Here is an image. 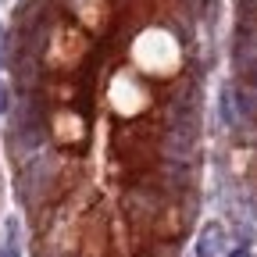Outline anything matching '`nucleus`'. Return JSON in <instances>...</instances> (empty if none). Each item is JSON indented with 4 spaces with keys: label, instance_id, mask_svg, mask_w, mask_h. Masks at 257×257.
<instances>
[{
    "label": "nucleus",
    "instance_id": "1",
    "mask_svg": "<svg viewBox=\"0 0 257 257\" xmlns=\"http://www.w3.org/2000/svg\"><path fill=\"white\" fill-rule=\"evenodd\" d=\"M211 0H22L8 157L32 257H179L197 214Z\"/></svg>",
    "mask_w": 257,
    "mask_h": 257
},
{
    "label": "nucleus",
    "instance_id": "2",
    "mask_svg": "<svg viewBox=\"0 0 257 257\" xmlns=\"http://www.w3.org/2000/svg\"><path fill=\"white\" fill-rule=\"evenodd\" d=\"M221 250H225V229L218 221H207L197 239V257H221Z\"/></svg>",
    "mask_w": 257,
    "mask_h": 257
},
{
    "label": "nucleus",
    "instance_id": "3",
    "mask_svg": "<svg viewBox=\"0 0 257 257\" xmlns=\"http://www.w3.org/2000/svg\"><path fill=\"white\" fill-rule=\"evenodd\" d=\"M0 257H18V221L15 218H8V239H4Z\"/></svg>",
    "mask_w": 257,
    "mask_h": 257
},
{
    "label": "nucleus",
    "instance_id": "4",
    "mask_svg": "<svg viewBox=\"0 0 257 257\" xmlns=\"http://www.w3.org/2000/svg\"><path fill=\"white\" fill-rule=\"evenodd\" d=\"M225 257H250V246H246V243H239V246H232Z\"/></svg>",
    "mask_w": 257,
    "mask_h": 257
}]
</instances>
